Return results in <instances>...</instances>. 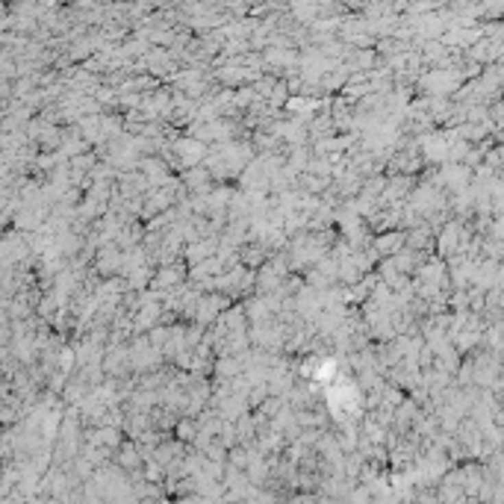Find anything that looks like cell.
Instances as JSON below:
<instances>
[{
	"label": "cell",
	"instance_id": "1",
	"mask_svg": "<svg viewBox=\"0 0 504 504\" xmlns=\"http://www.w3.org/2000/svg\"><path fill=\"white\" fill-rule=\"evenodd\" d=\"M492 236H496V239H504V219H499L496 224H492Z\"/></svg>",
	"mask_w": 504,
	"mask_h": 504
}]
</instances>
